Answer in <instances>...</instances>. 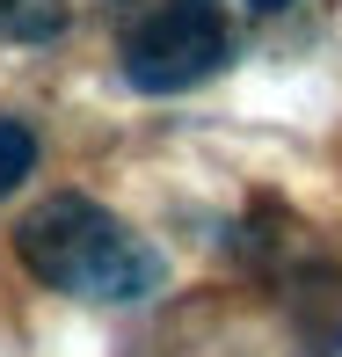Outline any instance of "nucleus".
I'll return each instance as SVG.
<instances>
[{"label":"nucleus","mask_w":342,"mask_h":357,"mask_svg":"<svg viewBox=\"0 0 342 357\" xmlns=\"http://www.w3.org/2000/svg\"><path fill=\"white\" fill-rule=\"evenodd\" d=\"M124 80L139 95H182L233 59V29L211 0H153L124 15Z\"/></svg>","instance_id":"2"},{"label":"nucleus","mask_w":342,"mask_h":357,"mask_svg":"<svg viewBox=\"0 0 342 357\" xmlns=\"http://www.w3.org/2000/svg\"><path fill=\"white\" fill-rule=\"evenodd\" d=\"M29 168H37V132H29V124H15V117H0V197H8V190H22Z\"/></svg>","instance_id":"4"},{"label":"nucleus","mask_w":342,"mask_h":357,"mask_svg":"<svg viewBox=\"0 0 342 357\" xmlns=\"http://www.w3.org/2000/svg\"><path fill=\"white\" fill-rule=\"evenodd\" d=\"M15 255L37 284L66 291V299L95 306H139L168 284L153 241H139L117 212H102L95 197H52L15 226Z\"/></svg>","instance_id":"1"},{"label":"nucleus","mask_w":342,"mask_h":357,"mask_svg":"<svg viewBox=\"0 0 342 357\" xmlns=\"http://www.w3.org/2000/svg\"><path fill=\"white\" fill-rule=\"evenodd\" d=\"M255 8H291V0H255Z\"/></svg>","instance_id":"5"},{"label":"nucleus","mask_w":342,"mask_h":357,"mask_svg":"<svg viewBox=\"0 0 342 357\" xmlns=\"http://www.w3.org/2000/svg\"><path fill=\"white\" fill-rule=\"evenodd\" d=\"M0 8H15V0H0Z\"/></svg>","instance_id":"6"},{"label":"nucleus","mask_w":342,"mask_h":357,"mask_svg":"<svg viewBox=\"0 0 342 357\" xmlns=\"http://www.w3.org/2000/svg\"><path fill=\"white\" fill-rule=\"evenodd\" d=\"M284 314L313 357H342V263H299L284 278Z\"/></svg>","instance_id":"3"}]
</instances>
